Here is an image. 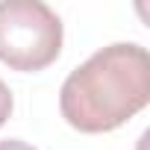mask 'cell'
<instances>
[{
	"mask_svg": "<svg viewBox=\"0 0 150 150\" xmlns=\"http://www.w3.org/2000/svg\"><path fill=\"white\" fill-rule=\"evenodd\" d=\"M150 100V56L141 44L100 47L68 74L59 91L62 118L80 132H112Z\"/></svg>",
	"mask_w": 150,
	"mask_h": 150,
	"instance_id": "1",
	"label": "cell"
},
{
	"mask_svg": "<svg viewBox=\"0 0 150 150\" xmlns=\"http://www.w3.org/2000/svg\"><path fill=\"white\" fill-rule=\"evenodd\" d=\"M62 18L41 0H0V62L33 74L62 53Z\"/></svg>",
	"mask_w": 150,
	"mask_h": 150,
	"instance_id": "2",
	"label": "cell"
},
{
	"mask_svg": "<svg viewBox=\"0 0 150 150\" xmlns=\"http://www.w3.org/2000/svg\"><path fill=\"white\" fill-rule=\"evenodd\" d=\"M12 106H15V100H12V91H9V86L0 80V127H3L6 121H9V115H12Z\"/></svg>",
	"mask_w": 150,
	"mask_h": 150,
	"instance_id": "3",
	"label": "cell"
},
{
	"mask_svg": "<svg viewBox=\"0 0 150 150\" xmlns=\"http://www.w3.org/2000/svg\"><path fill=\"white\" fill-rule=\"evenodd\" d=\"M0 150H35V147L21 138H6V141H0Z\"/></svg>",
	"mask_w": 150,
	"mask_h": 150,
	"instance_id": "4",
	"label": "cell"
}]
</instances>
